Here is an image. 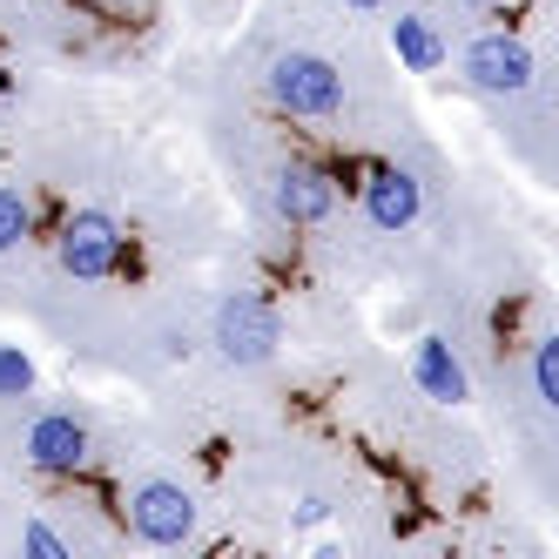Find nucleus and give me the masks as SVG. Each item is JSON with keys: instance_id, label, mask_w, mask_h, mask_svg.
Listing matches in <instances>:
<instances>
[{"instance_id": "nucleus-1", "label": "nucleus", "mask_w": 559, "mask_h": 559, "mask_svg": "<svg viewBox=\"0 0 559 559\" xmlns=\"http://www.w3.org/2000/svg\"><path fill=\"white\" fill-rule=\"evenodd\" d=\"M270 102L284 115H310V122L317 115H337L344 108V68L310 55V48H290V55L270 61Z\"/></svg>"}, {"instance_id": "nucleus-2", "label": "nucleus", "mask_w": 559, "mask_h": 559, "mask_svg": "<svg viewBox=\"0 0 559 559\" xmlns=\"http://www.w3.org/2000/svg\"><path fill=\"white\" fill-rule=\"evenodd\" d=\"M276 344H284V317H276L270 297H257V290L223 297V310H216V350L229 357V365H270Z\"/></svg>"}, {"instance_id": "nucleus-3", "label": "nucleus", "mask_w": 559, "mask_h": 559, "mask_svg": "<svg viewBox=\"0 0 559 559\" xmlns=\"http://www.w3.org/2000/svg\"><path fill=\"white\" fill-rule=\"evenodd\" d=\"M459 68H465V82L478 95H526L533 74H539L533 48L519 41V34H478V41L459 55Z\"/></svg>"}, {"instance_id": "nucleus-4", "label": "nucleus", "mask_w": 559, "mask_h": 559, "mask_svg": "<svg viewBox=\"0 0 559 559\" xmlns=\"http://www.w3.org/2000/svg\"><path fill=\"white\" fill-rule=\"evenodd\" d=\"M129 526L148 546H182V539H195V499L176 486V478H148V486H135V499H129Z\"/></svg>"}, {"instance_id": "nucleus-5", "label": "nucleus", "mask_w": 559, "mask_h": 559, "mask_svg": "<svg viewBox=\"0 0 559 559\" xmlns=\"http://www.w3.org/2000/svg\"><path fill=\"white\" fill-rule=\"evenodd\" d=\"M115 263H122V229H115V216L74 210V216L61 223V270L82 276V284H102Z\"/></svg>"}, {"instance_id": "nucleus-6", "label": "nucleus", "mask_w": 559, "mask_h": 559, "mask_svg": "<svg viewBox=\"0 0 559 559\" xmlns=\"http://www.w3.org/2000/svg\"><path fill=\"white\" fill-rule=\"evenodd\" d=\"M270 203H276V216H284V223L310 229V223H324L337 210V182L324 169H310V163H284V169L270 176Z\"/></svg>"}, {"instance_id": "nucleus-7", "label": "nucleus", "mask_w": 559, "mask_h": 559, "mask_svg": "<svg viewBox=\"0 0 559 559\" xmlns=\"http://www.w3.org/2000/svg\"><path fill=\"white\" fill-rule=\"evenodd\" d=\"M27 459L41 472H82L88 465V425L68 418V412H48L27 425Z\"/></svg>"}, {"instance_id": "nucleus-8", "label": "nucleus", "mask_w": 559, "mask_h": 559, "mask_svg": "<svg viewBox=\"0 0 559 559\" xmlns=\"http://www.w3.org/2000/svg\"><path fill=\"white\" fill-rule=\"evenodd\" d=\"M418 210H425V182L412 169H391V163L371 169V182H365V216L378 229H412Z\"/></svg>"}, {"instance_id": "nucleus-9", "label": "nucleus", "mask_w": 559, "mask_h": 559, "mask_svg": "<svg viewBox=\"0 0 559 559\" xmlns=\"http://www.w3.org/2000/svg\"><path fill=\"white\" fill-rule=\"evenodd\" d=\"M412 384L431 397V405H465V397H472V378H465L459 350L445 337H418L412 344Z\"/></svg>"}, {"instance_id": "nucleus-10", "label": "nucleus", "mask_w": 559, "mask_h": 559, "mask_svg": "<svg viewBox=\"0 0 559 559\" xmlns=\"http://www.w3.org/2000/svg\"><path fill=\"white\" fill-rule=\"evenodd\" d=\"M391 55L405 61L412 74H438V68H445V41H438V27L425 14H397L391 21Z\"/></svg>"}, {"instance_id": "nucleus-11", "label": "nucleus", "mask_w": 559, "mask_h": 559, "mask_svg": "<svg viewBox=\"0 0 559 559\" xmlns=\"http://www.w3.org/2000/svg\"><path fill=\"white\" fill-rule=\"evenodd\" d=\"M27 223H34V210H27V195H21V189H8V182H0V257H8V250H21V243H27Z\"/></svg>"}, {"instance_id": "nucleus-12", "label": "nucleus", "mask_w": 559, "mask_h": 559, "mask_svg": "<svg viewBox=\"0 0 559 559\" xmlns=\"http://www.w3.org/2000/svg\"><path fill=\"white\" fill-rule=\"evenodd\" d=\"M533 397H539L546 412H559V337L533 344Z\"/></svg>"}, {"instance_id": "nucleus-13", "label": "nucleus", "mask_w": 559, "mask_h": 559, "mask_svg": "<svg viewBox=\"0 0 559 559\" xmlns=\"http://www.w3.org/2000/svg\"><path fill=\"white\" fill-rule=\"evenodd\" d=\"M34 391V357L21 344H0V397H27Z\"/></svg>"}, {"instance_id": "nucleus-14", "label": "nucleus", "mask_w": 559, "mask_h": 559, "mask_svg": "<svg viewBox=\"0 0 559 559\" xmlns=\"http://www.w3.org/2000/svg\"><path fill=\"white\" fill-rule=\"evenodd\" d=\"M21 546H27L34 559H68V546H61V539H55V533L41 526V519H27V533H21Z\"/></svg>"}, {"instance_id": "nucleus-15", "label": "nucleus", "mask_w": 559, "mask_h": 559, "mask_svg": "<svg viewBox=\"0 0 559 559\" xmlns=\"http://www.w3.org/2000/svg\"><path fill=\"white\" fill-rule=\"evenodd\" d=\"M324 512H331L324 499H304V506H297V519H304V526H324Z\"/></svg>"}, {"instance_id": "nucleus-16", "label": "nucleus", "mask_w": 559, "mask_h": 559, "mask_svg": "<svg viewBox=\"0 0 559 559\" xmlns=\"http://www.w3.org/2000/svg\"><path fill=\"white\" fill-rule=\"evenodd\" d=\"M465 8H506V0H465Z\"/></svg>"}, {"instance_id": "nucleus-17", "label": "nucleus", "mask_w": 559, "mask_h": 559, "mask_svg": "<svg viewBox=\"0 0 559 559\" xmlns=\"http://www.w3.org/2000/svg\"><path fill=\"white\" fill-rule=\"evenodd\" d=\"M344 8H384V0H344Z\"/></svg>"}]
</instances>
